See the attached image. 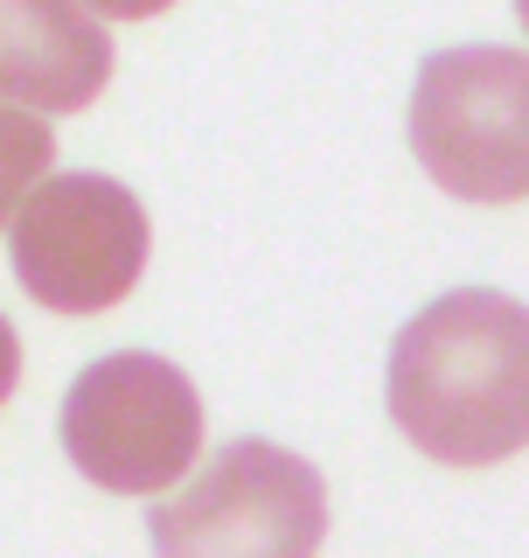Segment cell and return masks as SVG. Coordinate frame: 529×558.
Segmentation results:
<instances>
[{
    "mask_svg": "<svg viewBox=\"0 0 529 558\" xmlns=\"http://www.w3.org/2000/svg\"><path fill=\"white\" fill-rule=\"evenodd\" d=\"M147 209L126 182L91 168H63L22 203L8 231L14 279L49 314H104L139 287L147 266Z\"/></svg>",
    "mask_w": 529,
    "mask_h": 558,
    "instance_id": "5b68a950",
    "label": "cell"
},
{
    "mask_svg": "<svg viewBox=\"0 0 529 558\" xmlns=\"http://www.w3.org/2000/svg\"><path fill=\"white\" fill-rule=\"evenodd\" d=\"M391 426L446 468L529 447V307L495 287L439 293L391 342Z\"/></svg>",
    "mask_w": 529,
    "mask_h": 558,
    "instance_id": "6da1fadb",
    "label": "cell"
},
{
    "mask_svg": "<svg viewBox=\"0 0 529 558\" xmlns=\"http://www.w3.org/2000/svg\"><path fill=\"white\" fill-rule=\"evenodd\" d=\"M112 84V35L77 0H0V105L84 112Z\"/></svg>",
    "mask_w": 529,
    "mask_h": 558,
    "instance_id": "8992f818",
    "label": "cell"
},
{
    "mask_svg": "<svg viewBox=\"0 0 529 558\" xmlns=\"http://www.w3.org/2000/svg\"><path fill=\"white\" fill-rule=\"evenodd\" d=\"M411 154L460 203L529 196V49H439L411 84Z\"/></svg>",
    "mask_w": 529,
    "mask_h": 558,
    "instance_id": "7a4b0ae2",
    "label": "cell"
},
{
    "mask_svg": "<svg viewBox=\"0 0 529 558\" xmlns=\"http://www.w3.org/2000/svg\"><path fill=\"white\" fill-rule=\"evenodd\" d=\"M84 14H104V22H153L161 8H174V0H77Z\"/></svg>",
    "mask_w": 529,
    "mask_h": 558,
    "instance_id": "ba28073f",
    "label": "cell"
},
{
    "mask_svg": "<svg viewBox=\"0 0 529 558\" xmlns=\"http://www.w3.org/2000/svg\"><path fill=\"white\" fill-rule=\"evenodd\" d=\"M516 22H522V35H529V0H516Z\"/></svg>",
    "mask_w": 529,
    "mask_h": 558,
    "instance_id": "30bf717a",
    "label": "cell"
},
{
    "mask_svg": "<svg viewBox=\"0 0 529 558\" xmlns=\"http://www.w3.org/2000/svg\"><path fill=\"white\" fill-rule=\"evenodd\" d=\"M57 433L84 482L112 488V496H153V488H174L196 468L202 398L168 356L119 349L70 384Z\"/></svg>",
    "mask_w": 529,
    "mask_h": 558,
    "instance_id": "277c9868",
    "label": "cell"
},
{
    "mask_svg": "<svg viewBox=\"0 0 529 558\" xmlns=\"http://www.w3.org/2000/svg\"><path fill=\"white\" fill-rule=\"evenodd\" d=\"M147 537L161 558H313L328 537V482L272 440H231L188 488L153 502Z\"/></svg>",
    "mask_w": 529,
    "mask_h": 558,
    "instance_id": "3957f363",
    "label": "cell"
},
{
    "mask_svg": "<svg viewBox=\"0 0 529 558\" xmlns=\"http://www.w3.org/2000/svg\"><path fill=\"white\" fill-rule=\"evenodd\" d=\"M57 168V133L22 105H0V223L22 217V203L49 182Z\"/></svg>",
    "mask_w": 529,
    "mask_h": 558,
    "instance_id": "52a82bcc",
    "label": "cell"
},
{
    "mask_svg": "<svg viewBox=\"0 0 529 558\" xmlns=\"http://www.w3.org/2000/svg\"><path fill=\"white\" fill-rule=\"evenodd\" d=\"M14 384H22V342H14V322L0 314V405L14 398Z\"/></svg>",
    "mask_w": 529,
    "mask_h": 558,
    "instance_id": "9c48e42d",
    "label": "cell"
}]
</instances>
